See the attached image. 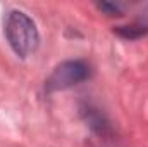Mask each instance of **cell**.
I'll return each instance as SVG.
<instances>
[{"instance_id":"6da1fadb","label":"cell","mask_w":148,"mask_h":147,"mask_svg":"<svg viewBox=\"0 0 148 147\" xmlns=\"http://www.w3.org/2000/svg\"><path fill=\"white\" fill-rule=\"evenodd\" d=\"M3 33L14 54L21 59H26L40 45V31L35 21L26 12L17 9L7 12L3 21Z\"/></svg>"},{"instance_id":"7a4b0ae2","label":"cell","mask_w":148,"mask_h":147,"mask_svg":"<svg viewBox=\"0 0 148 147\" xmlns=\"http://www.w3.org/2000/svg\"><path fill=\"white\" fill-rule=\"evenodd\" d=\"M91 66L83 59H67L57 64L48 78L45 80V92L55 94L67 88H73L76 85L86 81L91 78Z\"/></svg>"},{"instance_id":"3957f363","label":"cell","mask_w":148,"mask_h":147,"mask_svg":"<svg viewBox=\"0 0 148 147\" xmlns=\"http://www.w3.org/2000/svg\"><path fill=\"white\" fill-rule=\"evenodd\" d=\"M79 116L83 118V121L86 123V126L95 133L98 135L100 139H109L112 137V125L109 121V118L105 116V112L97 107L93 102H81L79 104Z\"/></svg>"},{"instance_id":"277c9868","label":"cell","mask_w":148,"mask_h":147,"mask_svg":"<svg viewBox=\"0 0 148 147\" xmlns=\"http://www.w3.org/2000/svg\"><path fill=\"white\" fill-rule=\"evenodd\" d=\"M114 33L117 37L124 38V40H138L148 35V26L147 24H140V23H133V24H126V26H115Z\"/></svg>"},{"instance_id":"5b68a950","label":"cell","mask_w":148,"mask_h":147,"mask_svg":"<svg viewBox=\"0 0 148 147\" xmlns=\"http://www.w3.org/2000/svg\"><path fill=\"white\" fill-rule=\"evenodd\" d=\"M97 7H98V10H102L105 16H122L121 7H119L117 3H114V2H98Z\"/></svg>"}]
</instances>
